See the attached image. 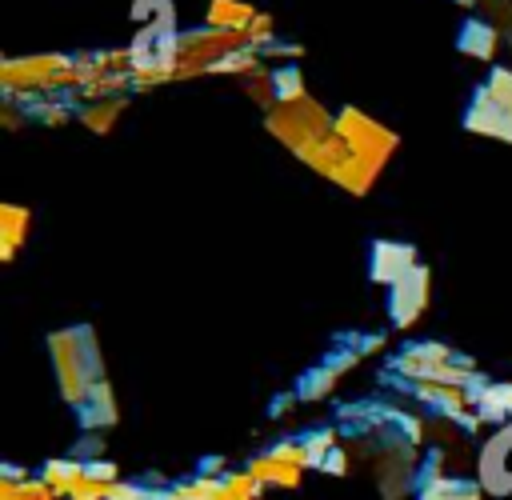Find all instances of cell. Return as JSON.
<instances>
[{
    "label": "cell",
    "mask_w": 512,
    "mask_h": 500,
    "mask_svg": "<svg viewBox=\"0 0 512 500\" xmlns=\"http://www.w3.org/2000/svg\"><path fill=\"white\" fill-rule=\"evenodd\" d=\"M424 300H428V268H412L404 272L396 284H392V300H388V312H392V324H412L420 312H424Z\"/></svg>",
    "instance_id": "obj_4"
},
{
    "label": "cell",
    "mask_w": 512,
    "mask_h": 500,
    "mask_svg": "<svg viewBox=\"0 0 512 500\" xmlns=\"http://www.w3.org/2000/svg\"><path fill=\"white\" fill-rule=\"evenodd\" d=\"M0 224H4V260L16 252V244L24 240L20 232H24V224H28V212L24 208H16V204H4L0 208Z\"/></svg>",
    "instance_id": "obj_7"
},
{
    "label": "cell",
    "mask_w": 512,
    "mask_h": 500,
    "mask_svg": "<svg viewBox=\"0 0 512 500\" xmlns=\"http://www.w3.org/2000/svg\"><path fill=\"white\" fill-rule=\"evenodd\" d=\"M336 132L344 136V144L352 148V156H356L360 164H368L372 172H376V168H380V160H388V152L396 148V132L380 128L376 120L360 116L356 108H348V112L336 120Z\"/></svg>",
    "instance_id": "obj_3"
},
{
    "label": "cell",
    "mask_w": 512,
    "mask_h": 500,
    "mask_svg": "<svg viewBox=\"0 0 512 500\" xmlns=\"http://www.w3.org/2000/svg\"><path fill=\"white\" fill-rule=\"evenodd\" d=\"M456 4H464V8H476V4H484V0H456Z\"/></svg>",
    "instance_id": "obj_10"
},
{
    "label": "cell",
    "mask_w": 512,
    "mask_h": 500,
    "mask_svg": "<svg viewBox=\"0 0 512 500\" xmlns=\"http://www.w3.org/2000/svg\"><path fill=\"white\" fill-rule=\"evenodd\" d=\"M412 268H416L412 248H404V244H388V240L372 244V280L396 284V280H400L404 272H412Z\"/></svg>",
    "instance_id": "obj_6"
},
{
    "label": "cell",
    "mask_w": 512,
    "mask_h": 500,
    "mask_svg": "<svg viewBox=\"0 0 512 500\" xmlns=\"http://www.w3.org/2000/svg\"><path fill=\"white\" fill-rule=\"evenodd\" d=\"M464 128L512 144V72L508 68H496L488 76V84L476 88L472 108L464 116Z\"/></svg>",
    "instance_id": "obj_2"
},
{
    "label": "cell",
    "mask_w": 512,
    "mask_h": 500,
    "mask_svg": "<svg viewBox=\"0 0 512 500\" xmlns=\"http://www.w3.org/2000/svg\"><path fill=\"white\" fill-rule=\"evenodd\" d=\"M120 104H124L120 96H112V100H100V104H92V108L84 112V124H88V128H100V132H104V128H108V120H112V116L120 112Z\"/></svg>",
    "instance_id": "obj_9"
},
{
    "label": "cell",
    "mask_w": 512,
    "mask_h": 500,
    "mask_svg": "<svg viewBox=\"0 0 512 500\" xmlns=\"http://www.w3.org/2000/svg\"><path fill=\"white\" fill-rule=\"evenodd\" d=\"M420 500H480V492L472 484H460V480H440V484L424 488Z\"/></svg>",
    "instance_id": "obj_8"
},
{
    "label": "cell",
    "mask_w": 512,
    "mask_h": 500,
    "mask_svg": "<svg viewBox=\"0 0 512 500\" xmlns=\"http://www.w3.org/2000/svg\"><path fill=\"white\" fill-rule=\"evenodd\" d=\"M500 36H504V32H500L488 16H472V20H464V28H460L456 44H460V52H464V56L492 60V56H496V48H500Z\"/></svg>",
    "instance_id": "obj_5"
},
{
    "label": "cell",
    "mask_w": 512,
    "mask_h": 500,
    "mask_svg": "<svg viewBox=\"0 0 512 500\" xmlns=\"http://www.w3.org/2000/svg\"><path fill=\"white\" fill-rule=\"evenodd\" d=\"M52 356H56V372H60V388H64V400L72 404H84L88 392L104 380L100 372V348L92 340V328H68V332H56L48 340Z\"/></svg>",
    "instance_id": "obj_1"
}]
</instances>
